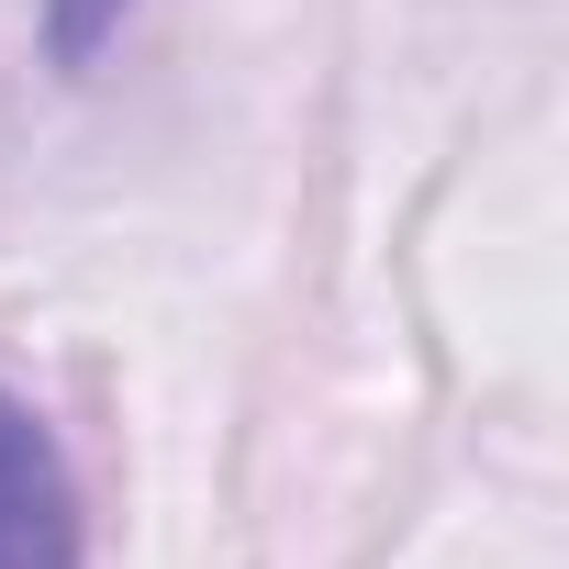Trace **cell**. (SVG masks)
<instances>
[{
	"label": "cell",
	"instance_id": "cell-1",
	"mask_svg": "<svg viewBox=\"0 0 569 569\" xmlns=\"http://www.w3.org/2000/svg\"><path fill=\"white\" fill-rule=\"evenodd\" d=\"M0 569H90L79 469L23 391H0Z\"/></svg>",
	"mask_w": 569,
	"mask_h": 569
},
{
	"label": "cell",
	"instance_id": "cell-2",
	"mask_svg": "<svg viewBox=\"0 0 569 569\" xmlns=\"http://www.w3.org/2000/svg\"><path fill=\"white\" fill-rule=\"evenodd\" d=\"M123 12H134V0H34V23H46V57H57L68 79H90V68H101V46L123 34Z\"/></svg>",
	"mask_w": 569,
	"mask_h": 569
}]
</instances>
